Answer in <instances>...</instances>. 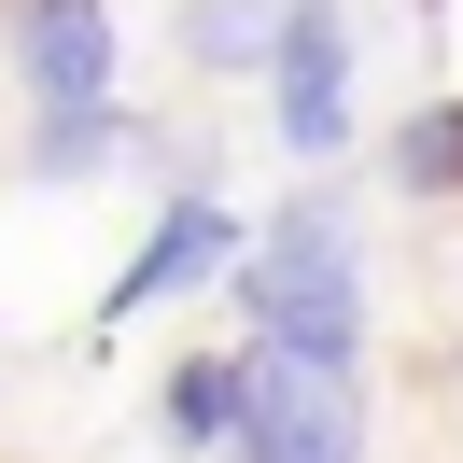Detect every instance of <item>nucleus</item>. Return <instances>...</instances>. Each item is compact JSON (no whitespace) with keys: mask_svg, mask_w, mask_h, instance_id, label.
<instances>
[{"mask_svg":"<svg viewBox=\"0 0 463 463\" xmlns=\"http://www.w3.org/2000/svg\"><path fill=\"white\" fill-rule=\"evenodd\" d=\"M197 281H239V211L211 197V183H183V197H169V225H155L141 253L113 267L99 323H141V309H169V295H197Z\"/></svg>","mask_w":463,"mask_h":463,"instance_id":"nucleus-5","label":"nucleus"},{"mask_svg":"<svg viewBox=\"0 0 463 463\" xmlns=\"http://www.w3.org/2000/svg\"><path fill=\"white\" fill-rule=\"evenodd\" d=\"M239 407H253V337H239V351H183L169 393H155V421H169V449H211V463H225Z\"/></svg>","mask_w":463,"mask_h":463,"instance_id":"nucleus-7","label":"nucleus"},{"mask_svg":"<svg viewBox=\"0 0 463 463\" xmlns=\"http://www.w3.org/2000/svg\"><path fill=\"white\" fill-rule=\"evenodd\" d=\"M351 0H281V43H267V127H281V155H309V169H337L351 155Z\"/></svg>","mask_w":463,"mask_h":463,"instance_id":"nucleus-2","label":"nucleus"},{"mask_svg":"<svg viewBox=\"0 0 463 463\" xmlns=\"http://www.w3.org/2000/svg\"><path fill=\"white\" fill-rule=\"evenodd\" d=\"M127 155H155V127L127 113V99H85V113H29L14 183H99V169H127Z\"/></svg>","mask_w":463,"mask_h":463,"instance_id":"nucleus-6","label":"nucleus"},{"mask_svg":"<svg viewBox=\"0 0 463 463\" xmlns=\"http://www.w3.org/2000/svg\"><path fill=\"white\" fill-rule=\"evenodd\" d=\"M225 463H365V379L253 351V407H239Z\"/></svg>","mask_w":463,"mask_h":463,"instance_id":"nucleus-3","label":"nucleus"},{"mask_svg":"<svg viewBox=\"0 0 463 463\" xmlns=\"http://www.w3.org/2000/svg\"><path fill=\"white\" fill-rule=\"evenodd\" d=\"M379 169H393V197H435V211H463V99H421V113H393Z\"/></svg>","mask_w":463,"mask_h":463,"instance_id":"nucleus-9","label":"nucleus"},{"mask_svg":"<svg viewBox=\"0 0 463 463\" xmlns=\"http://www.w3.org/2000/svg\"><path fill=\"white\" fill-rule=\"evenodd\" d=\"M183 71H211V85H253L267 43H281V0H183Z\"/></svg>","mask_w":463,"mask_h":463,"instance_id":"nucleus-8","label":"nucleus"},{"mask_svg":"<svg viewBox=\"0 0 463 463\" xmlns=\"http://www.w3.org/2000/svg\"><path fill=\"white\" fill-rule=\"evenodd\" d=\"M113 0H0V71H14V99L29 113H85V99H113Z\"/></svg>","mask_w":463,"mask_h":463,"instance_id":"nucleus-4","label":"nucleus"},{"mask_svg":"<svg viewBox=\"0 0 463 463\" xmlns=\"http://www.w3.org/2000/svg\"><path fill=\"white\" fill-rule=\"evenodd\" d=\"M239 323L281 365H337L365 379V225L337 183H295L253 239H239Z\"/></svg>","mask_w":463,"mask_h":463,"instance_id":"nucleus-1","label":"nucleus"}]
</instances>
